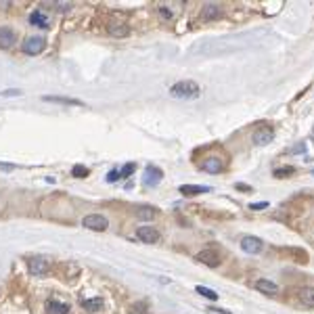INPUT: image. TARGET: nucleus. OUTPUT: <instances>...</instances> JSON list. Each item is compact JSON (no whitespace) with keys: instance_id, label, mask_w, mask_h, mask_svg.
<instances>
[{"instance_id":"39448f33","label":"nucleus","mask_w":314,"mask_h":314,"mask_svg":"<svg viewBox=\"0 0 314 314\" xmlns=\"http://www.w3.org/2000/svg\"><path fill=\"white\" fill-rule=\"evenodd\" d=\"M136 239L143 241V243H157L162 239V234L155 226H138L136 228Z\"/></svg>"},{"instance_id":"412c9836","label":"nucleus","mask_w":314,"mask_h":314,"mask_svg":"<svg viewBox=\"0 0 314 314\" xmlns=\"http://www.w3.org/2000/svg\"><path fill=\"white\" fill-rule=\"evenodd\" d=\"M82 308L88 312H97L103 308V300L101 297H92V300H82Z\"/></svg>"},{"instance_id":"f03ea898","label":"nucleus","mask_w":314,"mask_h":314,"mask_svg":"<svg viewBox=\"0 0 314 314\" xmlns=\"http://www.w3.org/2000/svg\"><path fill=\"white\" fill-rule=\"evenodd\" d=\"M82 226L88 228V230L103 232V230L109 228V220H107L103 214H88V216H84V220H82Z\"/></svg>"},{"instance_id":"dca6fc26","label":"nucleus","mask_w":314,"mask_h":314,"mask_svg":"<svg viewBox=\"0 0 314 314\" xmlns=\"http://www.w3.org/2000/svg\"><path fill=\"white\" fill-rule=\"evenodd\" d=\"M44 310H46V314H69V304H63V302H57V300H49L44 304Z\"/></svg>"},{"instance_id":"c85d7f7f","label":"nucleus","mask_w":314,"mask_h":314,"mask_svg":"<svg viewBox=\"0 0 314 314\" xmlns=\"http://www.w3.org/2000/svg\"><path fill=\"white\" fill-rule=\"evenodd\" d=\"M160 15H162L164 19H172V11L168 7H160Z\"/></svg>"},{"instance_id":"c756f323","label":"nucleus","mask_w":314,"mask_h":314,"mask_svg":"<svg viewBox=\"0 0 314 314\" xmlns=\"http://www.w3.org/2000/svg\"><path fill=\"white\" fill-rule=\"evenodd\" d=\"M234 188H239V191H249V193H251V186H247V184H243V182L234 184Z\"/></svg>"},{"instance_id":"0eeeda50","label":"nucleus","mask_w":314,"mask_h":314,"mask_svg":"<svg viewBox=\"0 0 314 314\" xmlns=\"http://www.w3.org/2000/svg\"><path fill=\"white\" fill-rule=\"evenodd\" d=\"M201 170L210 172V174H218V172L224 170V160H220V157H216V155L206 157V160L201 162Z\"/></svg>"},{"instance_id":"aec40b11","label":"nucleus","mask_w":314,"mask_h":314,"mask_svg":"<svg viewBox=\"0 0 314 314\" xmlns=\"http://www.w3.org/2000/svg\"><path fill=\"white\" fill-rule=\"evenodd\" d=\"M42 101H46V103H61V105H73V107H82L84 105L82 101L71 99V97H42Z\"/></svg>"},{"instance_id":"b1692460","label":"nucleus","mask_w":314,"mask_h":314,"mask_svg":"<svg viewBox=\"0 0 314 314\" xmlns=\"http://www.w3.org/2000/svg\"><path fill=\"white\" fill-rule=\"evenodd\" d=\"M195 291H197L199 295H203V297H208V300H218V293H216L214 289H210V287H203V285H199Z\"/></svg>"},{"instance_id":"f257e3e1","label":"nucleus","mask_w":314,"mask_h":314,"mask_svg":"<svg viewBox=\"0 0 314 314\" xmlns=\"http://www.w3.org/2000/svg\"><path fill=\"white\" fill-rule=\"evenodd\" d=\"M170 94L174 99H182V101H191V99H197L199 94H201V88L197 82L193 80H180L176 82L174 86L170 88Z\"/></svg>"},{"instance_id":"cd10ccee","label":"nucleus","mask_w":314,"mask_h":314,"mask_svg":"<svg viewBox=\"0 0 314 314\" xmlns=\"http://www.w3.org/2000/svg\"><path fill=\"white\" fill-rule=\"evenodd\" d=\"M21 90H3L0 92V97H19Z\"/></svg>"},{"instance_id":"bb28decb","label":"nucleus","mask_w":314,"mask_h":314,"mask_svg":"<svg viewBox=\"0 0 314 314\" xmlns=\"http://www.w3.org/2000/svg\"><path fill=\"white\" fill-rule=\"evenodd\" d=\"M122 176H120V170H111L107 174V182H115V180H120Z\"/></svg>"},{"instance_id":"4468645a","label":"nucleus","mask_w":314,"mask_h":314,"mask_svg":"<svg viewBox=\"0 0 314 314\" xmlns=\"http://www.w3.org/2000/svg\"><path fill=\"white\" fill-rule=\"evenodd\" d=\"M254 287L260 293H266V295H277L279 293V285H277V283H272V281H268V279H258L254 283Z\"/></svg>"},{"instance_id":"393cba45","label":"nucleus","mask_w":314,"mask_h":314,"mask_svg":"<svg viewBox=\"0 0 314 314\" xmlns=\"http://www.w3.org/2000/svg\"><path fill=\"white\" fill-rule=\"evenodd\" d=\"M134 170H136V164H132V162L124 164V166H122V170H120V176H122V178H128V176H132V174H134Z\"/></svg>"},{"instance_id":"a878e982","label":"nucleus","mask_w":314,"mask_h":314,"mask_svg":"<svg viewBox=\"0 0 314 314\" xmlns=\"http://www.w3.org/2000/svg\"><path fill=\"white\" fill-rule=\"evenodd\" d=\"M264 208H268V201H260V203H251L249 210H254V212H260Z\"/></svg>"},{"instance_id":"20e7f679","label":"nucleus","mask_w":314,"mask_h":314,"mask_svg":"<svg viewBox=\"0 0 314 314\" xmlns=\"http://www.w3.org/2000/svg\"><path fill=\"white\" fill-rule=\"evenodd\" d=\"M44 49H46V38H42V36L27 38V40L23 42V46H21V51H23L25 55H29V57L44 53Z\"/></svg>"},{"instance_id":"6ab92c4d","label":"nucleus","mask_w":314,"mask_h":314,"mask_svg":"<svg viewBox=\"0 0 314 314\" xmlns=\"http://www.w3.org/2000/svg\"><path fill=\"white\" fill-rule=\"evenodd\" d=\"M107 31H109V34H111L113 38H126V36L130 34L128 25H124V23H109Z\"/></svg>"},{"instance_id":"1a4fd4ad","label":"nucleus","mask_w":314,"mask_h":314,"mask_svg":"<svg viewBox=\"0 0 314 314\" xmlns=\"http://www.w3.org/2000/svg\"><path fill=\"white\" fill-rule=\"evenodd\" d=\"M274 138V130L268 128V126H264V128H258L254 132V136H251V140L258 145V147H264V145H268L270 140Z\"/></svg>"},{"instance_id":"a211bd4d","label":"nucleus","mask_w":314,"mask_h":314,"mask_svg":"<svg viewBox=\"0 0 314 314\" xmlns=\"http://www.w3.org/2000/svg\"><path fill=\"white\" fill-rule=\"evenodd\" d=\"M297 297H300V302L308 308H314V287H302L297 291Z\"/></svg>"},{"instance_id":"9d476101","label":"nucleus","mask_w":314,"mask_h":314,"mask_svg":"<svg viewBox=\"0 0 314 314\" xmlns=\"http://www.w3.org/2000/svg\"><path fill=\"white\" fill-rule=\"evenodd\" d=\"M220 15H222V7L216 5V3H208L201 9V19L203 21H214V19L220 17Z\"/></svg>"},{"instance_id":"6e6552de","label":"nucleus","mask_w":314,"mask_h":314,"mask_svg":"<svg viewBox=\"0 0 314 314\" xmlns=\"http://www.w3.org/2000/svg\"><path fill=\"white\" fill-rule=\"evenodd\" d=\"M49 270H51L49 260H44V258H31L29 260V272L31 274L44 277V274H49Z\"/></svg>"},{"instance_id":"423d86ee","label":"nucleus","mask_w":314,"mask_h":314,"mask_svg":"<svg viewBox=\"0 0 314 314\" xmlns=\"http://www.w3.org/2000/svg\"><path fill=\"white\" fill-rule=\"evenodd\" d=\"M241 249L245 251V254L256 256V254H260V251L264 249V241L260 237H251V234H247V237L241 239Z\"/></svg>"},{"instance_id":"4be33fe9","label":"nucleus","mask_w":314,"mask_h":314,"mask_svg":"<svg viewBox=\"0 0 314 314\" xmlns=\"http://www.w3.org/2000/svg\"><path fill=\"white\" fill-rule=\"evenodd\" d=\"M291 174H295V168H293V166L277 168V170L272 172V176H274V178H287V176H291Z\"/></svg>"},{"instance_id":"f8f14e48","label":"nucleus","mask_w":314,"mask_h":314,"mask_svg":"<svg viewBox=\"0 0 314 314\" xmlns=\"http://www.w3.org/2000/svg\"><path fill=\"white\" fill-rule=\"evenodd\" d=\"M29 23H31V25H36V27H42V29H49V27L53 25L51 17H49V15H44L40 9L29 15Z\"/></svg>"},{"instance_id":"ddd939ff","label":"nucleus","mask_w":314,"mask_h":314,"mask_svg":"<svg viewBox=\"0 0 314 314\" xmlns=\"http://www.w3.org/2000/svg\"><path fill=\"white\" fill-rule=\"evenodd\" d=\"M17 42V34L13 27H0V49H11Z\"/></svg>"},{"instance_id":"f3484780","label":"nucleus","mask_w":314,"mask_h":314,"mask_svg":"<svg viewBox=\"0 0 314 314\" xmlns=\"http://www.w3.org/2000/svg\"><path fill=\"white\" fill-rule=\"evenodd\" d=\"M134 216L138 220H145V222H151V220L157 216V208H151V206H140L134 210Z\"/></svg>"},{"instance_id":"5701e85b","label":"nucleus","mask_w":314,"mask_h":314,"mask_svg":"<svg viewBox=\"0 0 314 314\" xmlns=\"http://www.w3.org/2000/svg\"><path fill=\"white\" fill-rule=\"evenodd\" d=\"M88 174H90V170L86 166H82V164H75L71 168V176H75V178H86Z\"/></svg>"},{"instance_id":"9b49d317","label":"nucleus","mask_w":314,"mask_h":314,"mask_svg":"<svg viewBox=\"0 0 314 314\" xmlns=\"http://www.w3.org/2000/svg\"><path fill=\"white\" fill-rule=\"evenodd\" d=\"M162 178H164V172L157 168V166H147V170H145V178H143V182L149 186H155V184H160L162 182Z\"/></svg>"},{"instance_id":"2eb2a0df","label":"nucleus","mask_w":314,"mask_h":314,"mask_svg":"<svg viewBox=\"0 0 314 314\" xmlns=\"http://www.w3.org/2000/svg\"><path fill=\"white\" fill-rule=\"evenodd\" d=\"M178 191L184 195V197H195V195H201V193H210L212 186H201V184H182Z\"/></svg>"},{"instance_id":"7ed1b4c3","label":"nucleus","mask_w":314,"mask_h":314,"mask_svg":"<svg viewBox=\"0 0 314 314\" xmlns=\"http://www.w3.org/2000/svg\"><path fill=\"white\" fill-rule=\"evenodd\" d=\"M197 262L210 266V268H216V266H220V262H222V258H220V251L214 249V247H208V249H201L199 254L195 256Z\"/></svg>"}]
</instances>
